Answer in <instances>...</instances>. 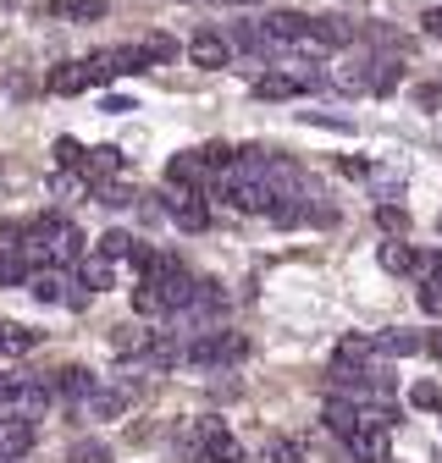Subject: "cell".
Listing matches in <instances>:
<instances>
[{
	"mask_svg": "<svg viewBox=\"0 0 442 463\" xmlns=\"http://www.w3.org/2000/svg\"><path fill=\"white\" fill-rule=\"evenodd\" d=\"M376 61H381V55H354V61L332 67L321 83L338 89V94H376Z\"/></svg>",
	"mask_w": 442,
	"mask_h": 463,
	"instance_id": "cell-2",
	"label": "cell"
},
{
	"mask_svg": "<svg viewBox=\"0 0 442 463\" xmlns=\"http://www.w3.org/2000/svg\"><path fill=\"white\" fill-rule=\"evenodd\" d=\"M426 354H437V359H442V331H437V336H426Z\"/></svg>",
	"mask_w": 442,
	"mask_h": 463,
	"instance_id": "cell-38",
	"label": "cell"
},
{
	"mask_svg": "<svg viewBox=\"0 0 442 463\" xmlns=\"http://www.w3.org/2000/svg\"><path fill=\"white\" fill-rule=\"evenodd\" d=\"M133 397H139L133 386H100V392L89 397V414H94V420H117V414L133 409Z\"/></svg>",
	"mask_w": 442,
	"mask_h": 463,
	"instance_id": "cell-10",
	"label": "cell"
},
{
	"mask_svg": "<svg viewBox=\"0 0 442 463\" xmlns=\"http://www.w3.org/2000/svg\"><path fill=\"white\" fill-rule=\"evenodd\" d=\"M160 204H166V215H172L183 232H205V226H210V210H205L199 188H166Z\"/></svg>",
	"mask_w": 442,
	"mask_h": 463,
	"instance_id": "cell-3",
	"label": "cell"
},
{
	"mask_svg": "<svg viewBox=\"0 0 442 463\" xmlns=\"http://www.w3.org/2000/svg\"><path fill=\"white\" fill-rule=\"evenodd\" d=\"M50 12L67 17V23H100V17L110 12V0H55Z\"/></svg>",
	"mask_w": 442,
	"mask_h": 463,
	"instance_id": "cell-19",
	"label": "cell"
},
{
	"mask_svg": "<svg viewBox=\"0 0 442 463\" xmlns=\"http://www.w3.org/2000/svg\"><path fill=\"white\" fill-rule=\"evenodd\" d=\"M94 199H100L105 210H128V204H133V188H122V183H100Z\"/></svg>",
	"mask_w": 442,
	"mask_h": 463,
	"instance_id": "cell-27",
	"label": "cell"
},
{
	"mask_svg": "<svg viewBox=\"0 0 442 463\" xmlns=\"http://www.w3.org/2000/svg\"><path fill=\"white\" fill-rule=\"evenodd\" d=\"M376 226L387 232V238H404V232H409V210L387 199V204H376Z\"/></svg>",
	"mask_w": 442,
	"mask_h": 463,
	"instance_id": "cell-23",
	"label": "cell"
},
{
	"mask_svg": "<svg viewBox=\"0 0 442 463\" xmlns=\"http://www.w3.org/2000/svg\"><path fill=\"white\" fill-rule=\"evenodd\" d=\"M321 420H326V430H332V436H343V441H349V436H354V425H360V409H354V402H343V397H332Z\"/></svg>",
	"mask_w": 442,
	"mask_h": 463,
	"instance_id": "cell-20",
	"label": "cell"
},
{
	"mask_svg": "<svg viewBox=\"0 0 442 463\" xmlns=\"http://www.w3.org/2000/svg\"><path fill=\"white\" fill-rule=\"evenodd\" d=\"M205 177H210V165H205L199 149H183V155H172V165H166V183L172 188H199Z\"/></svg>",
	"mask_w": 442,
	"mask_h": 463,
	"instance_id": "cell-7",
	"label": "cell"
},
{
	"mask_svg": "<svg viewBox=\"0 0 442 463\" xmlns=\"http://www.w3.org/2000/svg\"><path fill=\"white\" fill-rule=\"evenodd\" d=\"M133 309H139V315H166V304H160V293H155L149 281H144V287H133Z\"/></svg>",
	"mask_w": 442,
	"mask_h": 463,
	"instance_id": "cell-29",
	"label": "cell"
},
{
	"mask_svg": "<svg viewBox=\"0 0 442 463\" xmlns=\"http://www.w3.org/2000/svg\"><path fill=\"white\" fill-rule=\"evenodd\" d=\"M227 6H260V0H227Z\"/></svg>",
	"mask_w": 442,
	"mask_h": 463,
	"instance_id": "cell-39",
	"label": "cell"
},
{
	"mask_svg": "<svg viewBox=\"0 0 442 463\" xmlns=\"http://www.w3.org/2000/svg\"><path fill=\"white\" fill-rule=\"evenodd\" d=\"M117 171H122V149H117V144H100V149L83 155V177H89V183H110Z\"/></svg>",
	"mask_w": 442,
	"mask_h": 463,
	"instance_id": "cell-13",
	"label": "cell"
},
{
	"mask_svg": "<svg viewBox=\"0 0 442 463\" xmlns=\"http://www.w3.org/2000/svg\"><path fill=\"white\" fill-rule=\"evenodd\" d=\"M50 386H55V397H67V402H78V397L89 402V397L100 392V386H94V370H83V364L55 370V375H50Z\"/></svg>",
	"mask_w": 442,
	"mask_h": 463,
	"instance_id": "cell-8",
	"label": "cell"
},
{
	"mask_svg": "<svg viewBox=\"0 0 442 463\" xmlns=\"http://www.w3.org/2000/svg\"><path fill=\"white\" fill-rule=\"evenodd\" d=\"M110 281H117V260H110V254H83L78 260V287H83V293H100V287H110Z\"/></svg>",
	"mask_w": 442,
	"mask_h": 463,
	"instance_id": "cell-9",
	"label": "cell"
},
{
	"mask_svg": "<svg viewBox=\"0 0 442 463\" xmlns=\"http://www.w3.org/2000/svg\"><path fill=\"white\" fill-rule=\"evenodd\" d=\"M409 402H415V409H442V397H437V386H426V381H420V386L409 392Z\"/></svg>",
	"mask_w": 442,
	"mask_h": 463,
	"instance_id": "cell-35",
	"label": "cell"
},
{
	"mask_svg": "<svg viewBox=\"0 0 442 463\" xmlns=\"http://www.w3.org/2000/svg\"><path fill=\"white\" fill-rule=\"evenodd\" d=\"M420 28H426V33H431V39H442V6H431V12H426V17H420Z\"/></svg>",
	"mask_w": 442,
	"mask_h": 463,
	"instance_id": "cell-37",
	"label": "cell"
},
{
	"mask_svg": "<svg viewBox=\"0 0 442 463\" xmlns=\"http://www.w3.org/2000/svg\"><path fill=\"white\" fill-rule=\"evenodd\" d=\"M34 342H39V336H34L28 326H12V320H0V359H23Z\"/></svg>",
	"mask_w": 442,
	"mask_h": 463,
	"instance_id": "cell-22",
	"label": "cell"
},
{
	"mask_svg": "<svg viewBox=\"0 0 442 463\" xmlns=\"http://www.w3.org/2000/svg\"><path fill=\"white\" fill-rule=\"evenodd\" d=\"M28 281H34V298H44V304H62V298H67V287H78V281L62 276V265H39Z\"/></svg>",
	"mask_w": 442,
	"mask_h": 463,
	"instance_id": "cell-14",
	"label": "cell"
},
{
	"mask_svg": "<svg viewBox=\"0 0 442 463\" xmlns=\"http://www.w3.org/2000/svg\"><path fill=\"white\" fill-rule=\"evenodd\" d=\"M0 463H17V458H0Z\"/></svg>",
	"mask_w": 442,
	"mask_h": 463,
	"instance_id": "cell-40",
	"label": "cell"
},
{
	"mask_svg": "<svg viewBox=\"0 0 442 463\" xmlns=\"http://www.w3.org/2000/svg\"><path fill=\"white\" fill-rule=\"evenodd\" d=\"M310 23H315V17H304V12H271V17H265V33L276 39V50H293V44L310 33Z\"/></svg>",
	"mask_w": 442,
	"mask_h": 463,
	"instance_id": "cell-6",
	"label": "cell"
},
{
	"mask_svg": "<svg viewBox=\"0 0 442 463\" xmlns=\"http://www.w3.org/2000/svg\"><path fill=\"white\" fill-rule=\"evenodd\" d=\"M28 447H34V420L6 414V420H0V458H23Z\"/></svg>",
	"mask_w": 442,
	"mask_h": 463,
	"instance_id": "cell-11",
	"label": "cell"
},
{
	"mask_svg": "<svg viewBox=\"0 0 442 463\" xmlns=\"http://www.w3.org/2000/svg\"><path fill=\"white\" fill-rule=\"evenodd\" d=\"M426 347V336L420 331H376V354H387V359H409V354H420Z\"/></svg>",
	"mask_w": 442,
	"mask_h": 463,
	"instance_id": "cell-15",
	"label": "cell"
},
{
	"mask_svg": "<svg viewBox=\"0 0 442 463\" xmlns=\"http://www.w3.org/2000/svg\"><path fill=\"white\" fill-rule=\"evenodd\" d=\"M188 61L205 67V72H221L227 67V39H216V33H194L188 39Z\"/></svg>",
	"mask_w": 442,
	"mask_h": 463,
	"instance_id": "cell-12",
	"label": "cell"
},
{
	"mask_svg": "<svg viewBox=\"0 0 442 463\" xmlns=\"http://www.w3.org/2000/svg\"><path fill=\"white\" fill-rule=\"evenodd\" d=\"M415 298H420L426 315H442V276H426V281L415 287Z\"/></svg>",
	"mask_w": 442,
	"mask_h": 463,
	"instance_id": "cell-28",
	"label": "cell"
},
{
	"mask_svg": "<svg viewBox=\"0 0 442 463\" xmlns=\"http://www.w3.org/2000/svg\"><path fill=\"white\" fill-rule=\"evenodd\" d=\"M415 105L420 110H442V83H420L415 89Z\"/></svg>",
	"mask_w": 442,
	"mask_h": 463,
	"instance_id": "cell-33",
	"label": "cell"
},
{
	"mask_svg": "<svg viewBox=\"0 0 442 463\" xmlns=\"http://www.w3.org/2000/svg\"><path fill=\"white\" fill-rule=\"evenodd\" d=\"M349 452L360 458V463H387V452H393V447H387V425H354V436H349Z\"/></svg>",
	"mask_w": 442,
	"mask_h": 463,
	"instance_id": "cell-4",
	"label": "cell"
},
{
	"mask_svg": "<svg viewBox=\"0 0 442 463\" xmlns=\"http://www.w3.org/2000/svg\"><path fill=\"white\" fill-rule=\"evenodd\" d=\"M50 194H55V199H78V194H83V171H72V177L62 171V177L50 183Z\"/></svg>",
	"mask_w": 442,
	"mask_h": 463,
	"instance_id": "cell-32",
	"label": "cell"
},
{
	"mask_svg": "<svg viewBox=\"0 0 442 463\" xmlns=\"http://www.w3.org/2000/svg\"><path fill=\"white\" fill-rule=\"evenodd\" d=\"M370 188H376V194H381V204H387V199H399V188H404V183H399V177H370Z\"/></svg>",
	"mask_w": 442,
	"mask_h": 463,
	"instance_id": "cell-36",
	"label": "cell"
},
{
	"mask_svg": "<svg viewBox=\"0 0 442 463\" xmlns=\"http://www.w3.org/2000/svg\"><path fill=\"white\" fill-rule=\"evenodd\" d=\"M321 78H304V72H265L260 83H255V94L260 99H299L304 89H315Z\"/></svg>",
	"mask_w": 442,
	"mask_h": 463,
	"instance_id": "cell-5",
	"label": "cell"
},
{
	"mask_svg": "<svg viewBox=\"0 0 442 463\" xmlns=\"http://www.w3.org/2000/svg\"><path fill=\"white\" fill-rule=\"evenodd\" d=\"M376 260H381V270H387V276H415V265H420V254H415L404 238L381 243V249H376Z\"/></svg>",
	"mask_w": 442,
	"mask_h": 463,
	"instance_id": "cell-16",
	"label": "cell"
},
{
	"mask_svg": "<svg viewBox=\"0 0 442 463\" xmlns=\"http://www.w3.org/2000/svg\"><path fill=\"white\" fill-rule=\"evenodd\" d=\"M265 463H304V441H293V436H271V441H265Z\"/></svg>",
	"mask_w": 442,
	"mask_h": 463,
	"instance_id": "cell-24",
	"label": "cell"
},
{
	"mask_svg": "<svg viewBox=\"0 0 442 463\" xmlns=\"http://www.w3.org/2000/svg\"><path fill=\"white\" fill-rule=\"evenodd\" d=\"M83 144L78 138H55V165H62V171H83Z\"/></svg>",
	"mask_w": 442,
	"mask_h": 463,
	"instance_id": "cell-25",
	"label": "cell"
},
{
	"mask_svg": "<svg viewBox=\"0 0 442 463\" xmlns=\"http://www.w3.org/2000/svg\"><path fill=\"white\" fill-rule=\"evenodd\" d=\"M144 50L155 55V61H172V55H178V44H172V39H166V33H155V39H144Z\"/></svg>",
	"mask_w": 442,
	"mask_h": 463,
	"instance_id": "cell-34",
	"label": "cell"
},
{
	"mask_svg": "<svg viewBox=\"0 0 442 463\" xmlns=\"http://www.w3.org/2000/svg\"><path fill=\"white\" fill-rule=\"evenodd\" d=\"M100 254L128 260V254H133V238H128V232H105V238H100Z\"/></svg>",
	"mask_w": 442,
	"mask_h": 463,
	"instance_id": "cell-31",
	"label": "cell"
},
{
	"mask_svg": "<svg viewBox=\"0 0 442 463\" xmlns=\"http://www.w3.org/2000/svg\"><path fill=\"white\" fill-rule=\"evenodd\" d=\"M249 359V336L244 331H205L199 342L183 347V364H199V370H233Z\"/></svg>",
	"mask_w": 442,
	"mask_h": 463,
	"instance_id": "cell-1",
	"label": "cell"
},
{
	"mask_svg": "<svg viewBox=\"0 0 442 463\" xmlns=\"http://www.w3.org/2000/svg\"><path fill=\"white\" fill-rule=\"evenodd\" d=\"M370 354H376V336H338V347H332V359L338 364H370Z\"/></svg>",
	"mask_w": 442,
	"mask_h": 463,
	"instance_id": "cell-21",
	"label": "cell"
},
{
	"mask_svg": "<svg viewBox=\"0 0 442 463\" xmlns=\"http://www.w3.org/2000/svg\"><path fill=\"white\" fill-rule=\"evenodd\" d=\"M393 89H399V61L381 55V61H376V94H393Z\"/></svg>",
	"mask_w": 442,
	"mask_h": 463,
	"instance_id": "cell-30",
	"label": "cell"
},
{
	"mask_svg": "<svg viewBox=\"0 0 442 463\" xmlns=\"http://www.w3.org/2000/svg\"><path fill=\"white\" fill-rule=\"evenodd\" d=\"M67 463H110V447L105 441H72Z\"/></svg>",
	"mask_w": 442,
	"mask_h": 463,
	"instance_id": "cell-26",
	"label": "cell"
},
{
	"mask_svg": "<svg viewBox=\"0 0 442 463\" xmlns=\"http://www.w3.org/2000/svg\"><path fill=\"white\" fill-rule=\"evenodd\" d=\"M233 44H238L244 55H283V50H276V39L265 33V23H238V28H233Z\"/></svg>",
	"mask_w": 442,
	"mask_h": 463,
	"instance_id": "cell-18",
	"label": "cell"
},
{
	"mask_svg": "<svg viewBox=\"0 0 442 463\" xmlns=\"http://www.w3.org/2000/svg\"><path fill=\"white\" fill-rule=\"evenodd\" d=\"M89 83H94L89 61H67V67H55V72H50V83H44V89H50V94H83Z\"/></svg>",
	"mask_w": 442,
	"mask_h": 463,
	"instance_id": "cell-17",
	"label": "cell"
}]
</instances>
